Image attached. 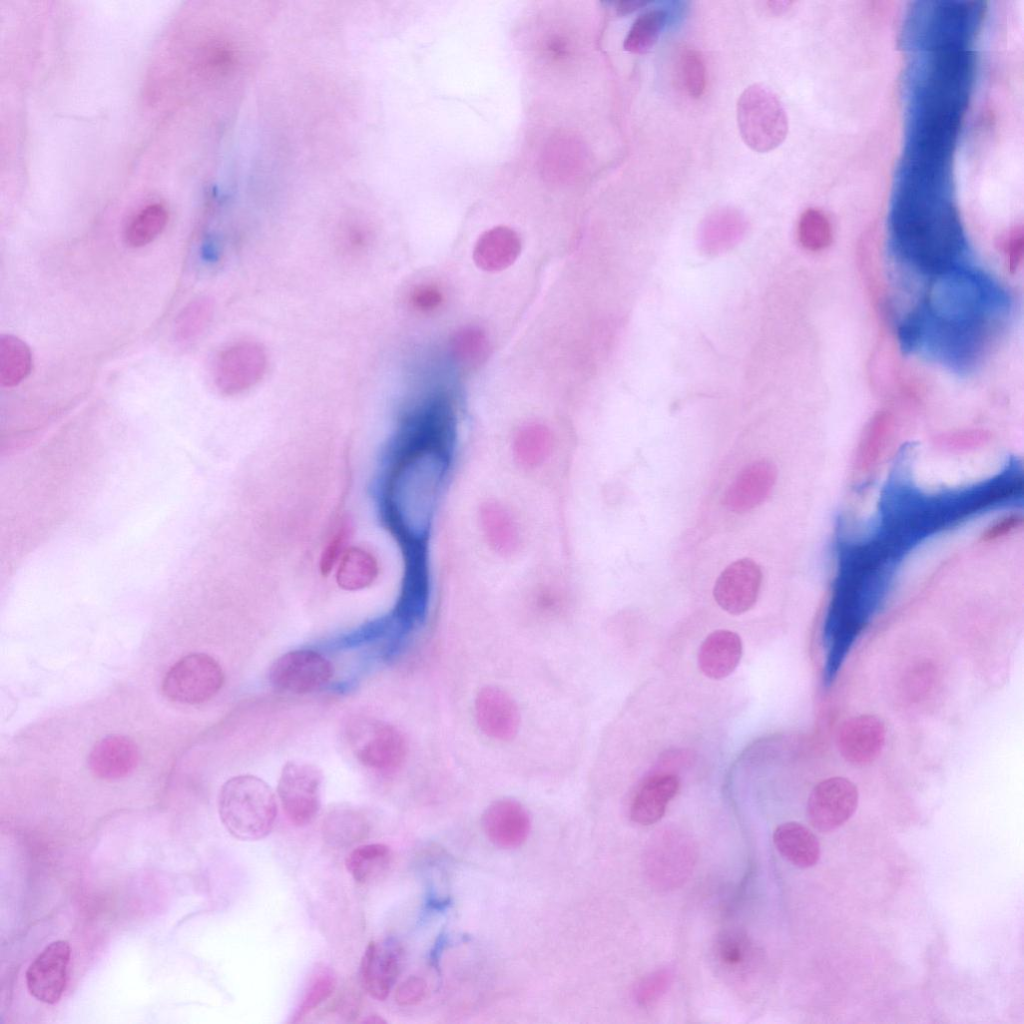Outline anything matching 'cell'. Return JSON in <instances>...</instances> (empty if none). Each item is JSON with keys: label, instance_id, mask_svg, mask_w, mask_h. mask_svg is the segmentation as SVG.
Instances as JSON below:
<instances>
[{"label": "cell", "instance_id": "cell-20", "mask_svg": "<svg viewBox=\"0 0 1024 1024\" xmlns=\"http://www.w3.org/2000/svg\"><path fill=\"white\" fill-rule=\"evenodd\" d=\"M262 354L247 344L235 345L223 351L216 362L215 381L225 394L246 389L262 371Z\"/></svg>", "mask_w": 1024, "mask_h": 1024}, {"label": "cell", "instance_id": "cell-30", "mask_svg": "<svg viewBox=\"0 0 1024 1024\" xmlns=\"http://www.w3.org/2000/svg\"><path fill=\"white\" fill-rule=\"evenodd\" d=\"M32 355L28 346L12 335L0 336V382L12 387L24 380L31 371Z\"/></svg>", "mask_w": 1024, "mask_h": 1024}, {"label": "cell", "instance_id": "cell-11", "mask_svg": "<svg viewBox=\"0 0 1024 1024\" xmlns=\"http://www.w3.org/2000/svg\"><path fill=\"white\" fill-rule=\"evenodd\" d=\"M858 799L857 787L849 779L827 778L819 782L809 795L807 819L819 832H832L854 814Z\"/></svg>", "mask_w": 1024, "mask_h": 1024}, {"label": "cell", "instance_id": "cell-34", "mask_svg": "<svg viewBox=\"0 0 1024 1024\" xmlns=\"http://www.w3.org/2000/svg\"><path fill=\"white\" fill-rule=\"evenodd\" d=\"M667 19L662 9H653L641 14L632 24L623 47L633 54H643L657 42Z\"/></svg>", "mask_w": 1024, "mask_h": 1024}, {"label": "cell", "instance_id": "cell-25", "mask_svg": "<svg viewBox=\"0 0 1024 1024\" xmlns=\"http://www.w3.org/2000/svg\"><path fill=\"white\" fill-rule=\"evenodd\" d=\"M369 833L370 823L366 816L348 805L331 808L322 821L323 839L332 847L354 845L366 839Z\"/></svg>", "mask_w": 1024, "mask_h": 1024}, {"label": "cell", "instance_id": "cell-39", "mask_svg": "<svg viewBox=\"0 0 1024 1024\" xmlns=\"http://www.w3.org/2000/svg\"><path fill=\"white\" fill-rule=\"evenodd\" d=\"M716 957L724 967L740 969L748 964L751 945L745 935L738 932L725 933L716 944Z\"/></svg>", "mask_w": 1024, "mask_h": 1024}, {"label": "cell", "instance_id": "cell-38", "mask_svg": "<svg viewBox=\"0 0 1024 1024\" xmlns=\"http://www.w3.org/2000/svg\"><path fill=\"white\" fill-rule=\"evenodd\" d=\"M486 349V336L475 327L463 328L455 333L451 340L453 356L463 364L470 365L480 361Z\"/></svg>", "mask_w": 1024, "mask_h": 1024}, {"label": "cell", "instance_id": "cell-29", "mask_svg": "<svg viewBox=\"0 0 1024 1024\" xmlns=\"http://www.w3.org/2000/svg\"><path fill=\"white\" fill-rule=\"evenodd\" d=\"M552 446L550 430L542 424L533 423L519 429L513 441V453L521 466L535 468L549 457Z\"/></svg>", "mask_w": 1024, "mask_h": 1024}, {"label": "cell", "instance_id": "cell-33", "mask_svg": "<svg viewBox=\"0 0 1024 1024\" xmlns=\"http://www.w3.org/2000/svg\"><path fill=\"white\" fill-rule=\"evenodd\" d=\"M168 221V211L160 203H154L143 208L128 224L125 231V239L129 246L141 247L150 243L165 228Z\"/></svg>", "mask_w": 1024, "mask_h": 1024}, {"label": "cell", "instance_id": "cell-4", "mask_svg": "<svg viewBox=\"0 0 1024 1024\" xmlns=\"http://www.w3.org/2000/svg\"><path fill=\"white\" fill-rule=\"evenodd\" d=\"M976 1H926L910 9L904 32L905 47L928 51L949 46L970 47L983 16Z\"/></svg>", "mask_w": 1024, "mask_h": 1024}, {"label": "cell", "instance_id": "cell-6", "mask_svg": "<svg viewBox=\"0 0 1024 1024\" xmlns=\"http://www.w3.org/2000/svg\"><path fill=\"white\" fill-rule=\"evenodd\" d=\"M737 123L745 144L766 153L786 138L788 118L778 96L764 84L748 86L737 102Z\"/></svg>", "mask_w": 1024, "mask_h": 1024}, {"label": "cell", "instance_id": "cell-46", "mask_svg": "<svg viewBox=\"0 0 1024 1024\" xmlns=\"http://www.w3.org/2000/svg\"><path fill=\"white\" fill-rule=\"evenodd\" d=\"M1024 234L1021 226L1014 227L1005 238L1003 248L1011 270H1016L1023 259Z\"/></svg>", "mask_w": 1024, "mask_h": 1024}, {"label": "cell", "instance_id": "cell-9", "mask_svg": "<svg viewBox=\"0 0 1024 1024\" xmlns=\"http://www.w3.org/2000/svg\"><path fill=\"white\" fill-rule=\"evenodd\" d=\"M322 771L315 765L287 762L280 773L277 793L283 811L291 823L305 826L320 810Z\"/></svg>", "mask_w": 1024, "mask_h": 1024}, {"label": "cell", "instance_id": "cell-49", "mask_svg": "<svg viewBox=\"0 0 1024 1024\" xmlns=\"http://www.w3.org/2000/svg\"><path fill=\"white\" fill-rule=\"evenodd\" d=\"M793 4L791 1L777 0L765 2V10L772 15H780L787 11Z\"/></svg>", "mask_w": 1024, "mask_h": 1024}, {"label": "cell", "instance_id": "cell-47", "mask_svg": "<svg viewBox=\"0 0 1024 1024\" xmlns=\"http://www.w3.org/2000/svg\"><path fill=\"white\" fill-rule=\"evenodd\" d=\"M1021 524L1022 517L1019 515L1012 514L1007 517H1004L985 531V533L982 536V540L987 542L998 539L999 537H1002L1010 533L1011 531L1015 530Z\"/></svg>", "mask_w": 1024, "mask_h": 1024}, {"label": "cell", "instance_id": "cell-17", "mask_svg": "<svg viewBox=\"0 0 1024 1024\" xmlns=\"http://www.w3.org/2000/svg\"><path fill=\"white\" fill-rule=\"evenodd\" d=\"M482 826L494 845L513 849L526 841L531 822L522 804L512 799H501L487 807L482 817Z\"/></svg>", "mask_w": 1024, "mask_h": 1024}, {"label": "cell", "instance_id": "cell-36", "mask_svg": "<svg viewBox=\"0 0 1024 1024\" xmlns=\"http://www.w3.org/2000/svg\"><path fill=\"white\" fill-rule=\"evenodd\" d=\"M680 73L685 90L692 98H700L706 90L707 73L704 59L694 48H684L680 54Z\"/></svg>", "mask_w": 1024, "mask_h": 1024}, {"label": "cell", "instance_id": "cell-16", "mask_svg": "<svg viewBox=\"0 0 1024 1024\" xmlns=\"http://www.w3.org/2000/svg\"><path fill=\"white\" fill-rule=\"evenodd\" d=\"M475 719L479 729L498 741L513 739L519 729L520 713L514 699L497 686L482 687L474 702Z\"/></svg>", "mask_w": 1024, "mask_h": 1024}, {"label": "cell", "instance_id": "cell-22", "mask_svg": "<svg viewBox=\"0 0 1024 1024\" xmlns=\"http://www.w3.org/2000/svg\"><path fill=\"white\" fill-rule=\"evenodd\" d=\"M742 651V640L737 633L716 630L701 643L697 656L698 667L710 679L726 678L738 666Z\"/></svg>", "mask_w": 1024, "mask_h": 1024}, {"label": "cell", "instance_id": "cell-45", "mask_svg": "<svg viewBox=\"0 0 1024 1024\" xmlns=\"http://www.w3.org/2000/svg\"><path fill=\"white\" fill-rule=\"evenodd\" d=\"M410 302L415 309L429 312L440 306L442 293L433 285H420L412 291Z\"/></svg>", "mask_w": 1024, "mask_h": 1024}, {"label": "cell", "instance_id": "cell-48", "mask_svg": "<svg viewBox=\"0 0 1024 1024\" xmlns=\"http://www.w3.org/2000/svg\"><path fill=\"white\" fill-rule=\"evenodd\" d=\"M648 2L643 0H626L619 1L616 3V12L618 15L630 14L642 6H645Z\"/></svg>", "mask_w": 1024, "mask_h": 1024}, {"label": "cell", "instance_id": "cell-7", "mask_svg": "<svg viewBox=\"0 0 1024 1024\" xmlns=\"http://www.w3.org/2000/svg\"><path fill=\"white\" fill-rule=\"evenodd\" d=\"M696 860L694 842L687 834L666 830L654 836L644 855L648 881L658 889H672L690 875Z\"/></svg>", "mask_w": 1024, "mask_h": 1024}, {"label": "cell", "instance_id": "cell-8", "mask_svg": "<svg viewBox=\"0 0 1024 1024\" xmlns=\"http://www.w3.org/2000/svg\"><path fill=\"white\" fill-rule=\"evenodd\" d=\"M223 683V670L213 657L192 653L170 667L163 679L162 691L172 701L199 704L214 697Z\"/></svg>", "mask_w": 1024, "mask_h": 1024}, {"label": "cell", "instance_id": "cell-13", "mask_svg": "<svg viewBox=\"0 0 1024 1024\" xmlns=\"http://www.w3.org/2000/svg\"><path fill=\"white\" fill-rule=\"evenodd\" d=\"M70 955L68 941L57 940L46 946L29 965L26 985L36 1000L55 1004L61 999L67 983Z\"/></svg>", "mask_w": 1024, "mask_h": 1024}, {"label": "cell", "instance_id": "cell-14", "mask_svg": "<svg viewBox=\"0 0 1024 1024\" xmlns=\"http://www.w3.org/2000/svg\"><path fill=\"white\" fill-rule=\"evenodd\" d=\"M762 581L759 565L751 559L730 564L718 577L713 589L714 599L732 615L745 613L755 604Z\"/></svg>", "mask_w": 1024, "mask_h": 1024}, {"label": "cell", "instance_id": "cell-3", "mask_svg": "<svg viewBox=\"0 0 1024 1024\" xmlns=\"http://www.w3.org/2000/svg\"><path fill=\"white\" fill-rule=\"evenodd\" d=\"M890 233L898 256L918 272L938 277L958 268L966 238L953 200L952 182L899 172Z\"/></svg>", "mask_w": 1024, "mask_h": 1024}, {"label": "cell", "instance_id": "cell-28", "mask_svg": "<svg viewBox=\"0 0 1024 1024\" xmlns=\"http://www.w3.org/2000/svg\"><path fill=\"white\" fill-rule=\"evenodd\" d=\"M337 565V584L348 591L370 586L379 574L377 558L362 547L347 548Z\"/></svg>", "mask_w": 1024, "mask_h": 1024}, {"label": "cell", "instance_id": "cell-5", "mask_svg": "<svg viewBox=\"0 0 1024 1024\" xmlns=\"http://www.w3.org/2000/svg\"><path fill=\"white\" fill-rule=\"evenodd\" d=\"M218 813L226 830L236 839L257 841L273 829L277 803L270 786L254 775L227 780L218 796Z\"/></svg>", "mask_w": 1024, "mask_h": 1024}, {"label": "cell", "instance_id": "cell-42", "mask_svg": "<svg viewBox=\"0 0 1024 1024\" xmlns=\"http://www.w3.org/2000/svg\"><path fill=\"white\" fill-rule=\"evenodd\" d=\"M889 429V418L885 413H879L871 421L861 446V464L864 468L876 461L884 447L887 432Z\"/></svg>", "mask_w": 1024, "mask_h": 1024}, {"label": "cell", "instance_id": "cell-26", "mask_svg": "<svg viewBox=\"0 0 1024 1024\" xmlns=\"http://www.w3.org/2000/svg\"><path fill=\"white\" fill-rule=\"evenodd\" d=\"M480 522L486 542L493 551L502 555L514 554L520 544L517 523L510 511L496 501L482 505Z\"/></svg>", "mask_w": 1024, "mask_h": 1024}, {"label": "cell", "instance_id": "cell-32", "mask_svg": "<svg viewBox=\"0 0 1024 1024\" xmlns=\"http://www.w3.org/2000/svg\"><path fill=\"white\" fill-rule=\"evenodd\" d=\"M336 977L331 969L316 966L309 975L300 999L291 1015L290 1022H301L307 1015L325 1002L335 991Z\"/></svg>", "mask_w": 1024, "mask_h": 1024}, {"label": "cell", "instance_id": "cell-35", "mask_svg": "<svg viewBox=\"0 0 1024 1024\" xmlns=\"http://www.w3.org/2000/svg\"><path fill=\"white\" fill-rule=\"evenodd\" d=\"M798 238L801 245L810 251L827 247L832 238L830 222L820 210H805L798 223Z\"/></svg>", "mask_w": 1024, "mask_h": 1024}, {"label": "cell", "instance_id": "cell-44", "mask_svg": "<svg viewBox=\"0 0 1024 1024\" xmlns=\"http://www.w3.org/2000/svg\"><path fill=\"white\" fill-rule=\"evenodd\" d=\"M425 994V981L420 977L411 976L397 987L395 1001L400 1006H412L419 1003Z\"/></svg>", "mask_w": 1024, "mask_h": 1024}, {"label": "cell", "instance_id": "cell-12", "mask_svg": "<svg viewBox=\"0 0 1024 1024\" xmlns=\"http://www.w3.org/2000/svg\"><path fill=\"white\" fill-rule=\"evenodd\" d=\"M333 675V666L320 653L300 649L287 652L274 661L269 679L277 689L306 694L320 689Z\"/></svg>", "mask_w": 1024, "mask_h": 1024}, {"label": "cell", "instance_id": "cell-37", "mask_svg": "<svg viewBox=\"0 0 1024 1024\" xmlns=\"http://www.w3.org/2000/svg\"><path fill=\"white\" fill-rule=\"evenodd\" d=\"M211 316V305L206 299H199L187 305L175 324V337L188 342L201 333Z\"/></svg>", "mask_w": 1024, "mask_h": 1024}, {"label": "cell", "instance_id": "cell-21", "mask_svg": "<svg viewBox=\"0 0 1024 1024\" xmlns=\"http://www.w3.org/2000/svg\"><path fill=\"white\" fill-rule=\"evenodd\" d=\"M400 970V952L393 945L371 941L362 956L361 982L375 999L385 1000Z\"/></svg>", "mask_w": 1024, "mask_h": 1024}, {"label": "cell", "instance_id": "cell-41", "mask_svg": "<svg viewBox=\"0 0 1024 1024\" xmlns=\"http://www.w3.org/2000/svg\"><path fill=\"white\" fill-rule=\"evenodd\" d=\"M673 978L671 968L664 967L644 976L635 986L634 1000L640 1006L657 1001L668 989Z\"/></svg>", "mask_w": 1024, "mask_h": 1024}, {"label": "cell", "instance_id": "cell-19", "mask_svg": "<svg viewBox=\"0 0 1024 1024\" xmlns=\"http://www.w3.org/2000/svg\"><path fill=\"white\" fill-rule=\"evenodd\" d=\"M138 759L137 746L131 739L122 735H109L91 749L88 767L95 777L114 781L131 774Z\"/></svg>", "mask_w": 1024, "mask_h": 1024}, {"label": "cell", "instance_id": "cell-31", "mask_svg": "<svg viewBox=\"0 0 1024 1024\" xmlns=\"http://www.w3.org/2000/svg\"><path fill=\"white\" fill-rule=\"evenodd\" d=\"M390 848L382 843H371L356 847L347 856L345 865L353 879L361 884L371 881L390 862Z\"/></svg>", "mask_w": 1024, "mask_h": 1024}, {"label": "cell", "instance_id": "cell-43", "mask_svg": "<svg viewBox=\"0 0 1024 1024\" xmlns=\"http://www.w3.org/2000/svg\"><path fill=\"white\" fill-rule=\"evenodd\" d=\"M361 1010V996L357 990L348 987L344 989L333 1001L331 1012L347 1022L354 1021Z\"/></svg>", "mask_w": 1024, "mask_h": 1024}, {"label": "cell", "instance_id": "cell-27", "mask_svg": "<svg viewBox=\"0 0 1024 1024\" xmlns=\"http://www.w3.org/2000/svg\"><path fill=\"white\" fill-rule=\"evenodd\" d=\"M518 235L507 227H495L486 231L478 240L474 259L477 265L487 271H498L511 265L520 252Z\"/></svg>", "mask_w": 1024, "mask_h": 1024}, {"label": "cell", "instance_id": "cell-1", "mask_svg": "<svg viewBox=\"0 0 1024 1024\" xmlns=\"http://www.w3.org/2000/svg\"><path fill=\"white\" fill-rule=\"evenodd\" d=\"M1007 308V295L989 276L956 268L938 276L904 319L899 342L907 352L924 345L942 363L966 371L981 357Z\"/></svg>", "mask_w": 1024, "mask_h": 1024}, {"label": "cell", "instance_id": "cell-2", "mask_svg": "<svg viewBox=\"0 0 1024 1024\" xmlns=\"http://www.w3.org/2000/svg\"><path fill=\"white\" fill-rule=\"evenodd\" d=\"M454 428L432 418L402 422L383 459L378 505L401 551L427 550L445 482Z\"/></svg>", "mask_w": 1024, "mask_h": 1024}, {"label": "cell", "instance_id": "cell-24", "mask_svg": "<svg viewBox=\"0 0 1024 1024\" xmlns=\"http://www.w3.org/2000/svg\"><path fill=\"white\" fill-rule=\"evenodd\" d=\"M773 842L778 852L799 868H810L820 858V844L814 833L798 822H785L776 827Z\"/></svg>", "mask_w": 1024, "mask_h": 1024}, {"label": "cell", "instance_id": "cell-15", "mask_svg": "<svg viewBox=\"0 0 1024 1024\" xmlns=\"http://www.w3.org/2000/svg\"><path fill=\"white\" fill-rule=\"evenodd\" d=\"M886 739L883 721L875 715L864 714L845 720L836 734V746L841 756L854 765L874 761L881 753Z\"/></svg>", "mask_w": 1024, "mask_h": 1024}, {"label": "cell", "instance_id": "cell-10", "mask_svg": "<svg viewBox=\"0 0 1024 1024\" xmlns=\"http://www.w3.org/2000/svg\"><path fill=\"white\" fill-rule=\"evenodd\" d=\"M350 741L357 759L381 771L398 769L407 755V741L395 726L378 720H358L350 728Z\"/></svg>", "mask_w": 1024, "mask_h": 1024}, {"label": "cell", "instance_id": "cell-23", "mask_svg": "<svg viewBox=\"0 0 1024 1024\" xmlns=\"http://www.w3.org/2000/svg\"><path fill=\"white\" fill-rule=\"evenodd\" d=\"M679 789L674 774H656L647 778L637 789L630 806V817L639 825H651L665 814L668 803Z\"/></svg>", "mask_w": 1024, "mask_h": 1024}, {"label": "cell", "instance_id": "cell-40", "mask_svg": "<svg viewBox=\"0 0 1024 1024\" xmlns=\"http://www.w3.org/2000/svg\"><path fill=\"white\" fill-rule=\"evenodd\" d=\"M351 531L350 520L346 516H340L321 553L319 567L323 575H328L338 564L347 549Z\"/></svg>", "mask_w": 1024, "mask_h": 1024}, {"label": "cell", "instance_id": "cell-50", "mask_svg": "<svg viewBox=\"0 0 1024 1024\" xmlns=\"http://www.w3.org/2000/svg\"><path fill=\"white\" fill-rule=\"evenodd\" d=\"M362 1022L363 1023H368V1024H380V1023H385L386 1021L384 1019H382L380 1016L373 1014V1015L367 1016V1018H365Z\"/></svg>", "mask_w": 1024, "mask_h": 1024}, {"label": "cell", "instance_id": "cell-18", "mask_svg": "<svg viewBox=\"0 0 1024 1024\" xmlns=\"http://www.w3.org/2000/svg\"><path fill=\"white\" fill-rule=\"evenodd\" d=\"M777 477L775 466L758 460L746 466L724 494L723 504L731 511L743 513L761 504L770 494Z\"/></svg>", "mask_w": 1024, "mask_h": 1024}]
</instances>
